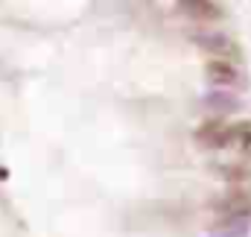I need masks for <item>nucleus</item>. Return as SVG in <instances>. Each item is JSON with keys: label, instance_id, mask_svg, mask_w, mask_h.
<instances>
[{"label": "nucleus", "instance_id": "nucleus-1", "mask_svg": "<svg viewBox=\"0 0 251 237\" xmlns=\"http://www.w3.org/2000/svg\"><path fill=\"white\" fill-rule=\"evenodd\" d=\"M213 211H216L222 220L249 217L251 214V196L249 193H228V196H219V199L213 202Z\"/></svg>", "mask_w": 251, "mask_h": 237}, {"label": "nucleus", "instance_id": "nucleus-2", "mask_svg": "<svg viewBox=\"0 0 251 237\" xmlns=\"http://www.w3.org/2000/svg\"><path fill=\"white\" fill-rule=\"evenodd\" d=\"M193 41H196L199 47L210 50V53H234L231 38H228V35H222V32H196V35H193Z\"/></svg>", "mask_w": 251, "mask_h": 237}, {"label": "nucleus", "instance_id": "nucleus-3", "mask_svg": "<svg viewBox=\"0 0 251 237\" xmlns=\"http://www.w3.org/2000/svg\"><path fill=\"white\" fill-rule=\"evenodd\" d=\"M231 129L228 126H222V123H204V129H199V144H207V147H222V144H228L231 141Z\"/></svg>", "mask_w": 251, "mask_h": 237}, {"label": "nucleus", "instance_id": "nucleus-4", "mask_svg": "<svg viewBox=\"0 0 251 237\" xmlns=\"http://www.w3.org/2000/svg\"><path fill=\"white\" fill-rule=\"evenodd\" d=\"M178 6L187 15H193V18H216L219 15V9H216L213 0H178Z\"/></svg>", "mask_w": 251, "mask_h": 237}, {"label": "nucleus", "instance_id": "nucleus-5", "mask_svg": "<svg viewBox=\"0 0 251 237\" xmlns=\"http://www.w3.org/2000/svg\"><path fill=\"white\" fill-rule=\"evenodd\" d=\"M204 106H207L210 112H237V109H240V100H237L234 94L213 91V94H207V97H204Z\"/></svg>", "mask_w": 251, "mask_h": 237}, {"label": "nucleus", "instance_id": "nucleus-6", "mask_svg": "<svg viewBox=\"0 0 251 237\" xmlns=\"http://www.w3.org/2000/svg\"><path fill=\"white\" fill-rule=\"evenodd\" d=\"M207 76H210L213 82H219V85H231V82L237 79V70H234L231 64H222V61H210V64H207Z\"/></svg>", "mask_w": 251, "mask_h": 237}]
</instances>
